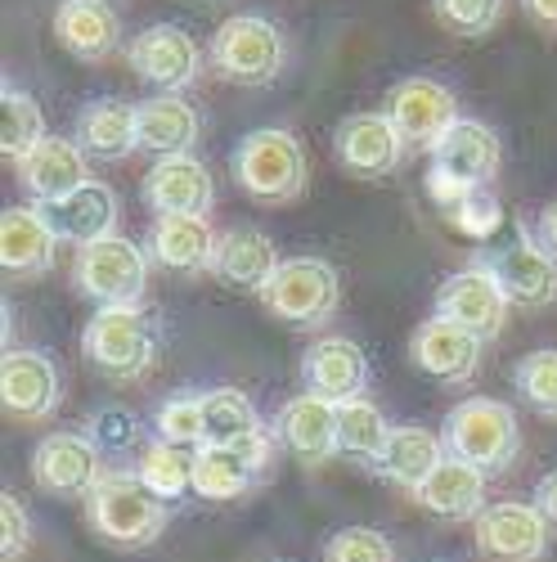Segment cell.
Listing matches in <instances>:
<instances>
[{
  "label": "cell",
  "mask_w": 557,
  "mask_h": 562,
  "mask_svg": "<svg viewBox=\"0 0 557 562\" xmlns=\"http://www.w3.org/2000/svg\"><path fill=\"white\" fill-rule=\"evenodd\" d=\"M86 518L95 536L113 549H149L167 531V499L145 486L135 468H113L86 495Z\"/></svg>",
  "instance_id": "1"
},
{
  "label": "cell",
  "mask_w": 557,
  "mask_h": 562,
  "mask_svg": "<svg viewBox=\"0 0 557 562\" xmlns=\"http://www.w3.org/2000/svg\"><path fill=\"white\" fill-rule=\"evenodd\" d=\"M229 171H235L239 190L265 207H284L306 194V149L284 126H261L243 135L229 158Z\"/></svg>",
  "instance_id": "2"
},
{
  "label": "cell",
  "mask_w": 557,
  "mask_h": 562,
  "mask_svg": "<svg viewBox=\"0 0 557 562\" xmlns=\"http://www.w3.org/2000/svg\"><path fill=\"white\" fill-rule=\"evenodd\" d=\"M81 351L117 383H139L158 360V324L145 306H100L90 315Z\"/></svg>",
  "instance_id": "3"
},
{
  "label": "cell",
  "mask_w": 557,
  "mask_h": 562,
  "mask_svg": "<svg viewBox=\"0 0 557 562\" xmlns=\"http://www.w3.org/2000/svg\"><path fill=\"white\" fill-rule=\"evenodd\" d=\"M445 446L450 454L477 463L481 473H503L513 468L522 450V424L513 405H503L495 396H468L445 414Z\"/></svg>",
  "instance_id": "4"
},
{
  "label": "cell",
  "mask_w": 557,
  "mask_h": 562,
  "mask_svg": "<svg viewBox=\"0 0 557 562\" xmlns=\"http://www.w3.org/2000/svg\"><path fill=\"white\" fill-rule=\"evenodd\" d=\"M212 68L235 86H274L288 68V36L261 14H235L212 36Z\"/></svg>",
  "instance_id": "5"
},
{
  "label": "cell",
  "mask_w": 557,
  "mask_h": 562,
  "mask_svg": "<svg viewBox=\"0 0 557 562\" xmlns=\"http://www.w3.org/2000/svg\"><path fill=\"white\" fill-rule=\"evenodd\" d=\"M149 248H139L122 234H109L100 244L77 248L72 284L100 306H139L149 289Z\"/></svg>",
  "instance_id": "6"
},
{
  "label": "cell",
  "mask_w": 557,
  "mask_h": 562,
  "mask_svg": "<svg viewBox=\"0 0 557 562\" xmlns=\"http://www.w3.org/2000/svg\"><path fill=\"white\" fill-rule=\"evenodd\" d=\"M261 302L293 329H319L323 319L338 315L342 279L329 261L319 257H293L274 270V279L261 289Z\"/></svg>",
  "instance_id": "7"
},
{
  "label": "cell",
  "mask_w": 557,
  "mask_h": 562,
  "mask_svg": "<svg viewBox=\"0 0 557 562\" xmlns=\"http://www.w3.org/2000/svg\"><path fill=\"white\" fill-rule=\"evenodd\" d=\"M104 477V450L86 432H50L32 450V482L50 499H86Z\"/></svg>",
  "instance_id": "8"
},
{
  "label": "cell",
  "mask_w": 557,
  "mask_h": 562,
  "mask_svg": "<svg viewBox=\"0 0 557 562\" xmlns=\"http://www.w3.org/2000/svg\"><path fill=\"white\" fill-rule=\"evenodd\" d=\"M548 518L535 499H499L477 518V549L490 562H544L548 558Z\"/></svg>",
  "instance_id": "9"
},
{
  "label": "cell",
  "mask_w": 557,
  "mask_h": 562,
  "mask_svg": "<svg viewBox=\"0 0 557 562\" xmlns=\"http://www.w3.org/2000/svg\"><path fill=\"white\" fill-rule=\"evenodd\" d=\"M274 428L243 446H198L194 450V495L198 499H239L261 486L274 459Z\"/></svg>",
  "instance_id": "10"
},
{
  "label": "cell",
  "mask_w": 557,
  "mask_h": 562,
  "mask_svg": "<svg viewBox=\"0 0 557 562\" xmlns=\"http://www.w3.org/2000/svg\"><path fill=\"white\" fill-rule=\"evenodd\" d=\"M198 59L203 55H198L194 36L184 32V27H175V23H154V27H145V32H139L126 45L130 72L145 81V86L162 90V95H180L184 86H194Z\"/></svg>",
  "instance_id": "11"
},
{
  "label": "cell",
  "mask_w": 557,
  "mask_h": 562,
  "mask_svg": "<svg viewBox=\"0 0 557 562\" xmlns=\"http://www.w3.org/2000/svg\"><path fill=\"white\" fill-rule=\"evenodd\" d=\"M400 139L409 149H428L436 139L458 122V100H454V90L441 86L436 77H405L391 86V95H387V109H383Z\"/></svg>",
  "instance_id": "12"
},
{
  "label": "cell",
  "mask_w": 557,
  "mask_h": 562,
  "mask_svg": "<svg viewBox=\"0 0 557 562\" xmlns=\"http://www.w3.org/2000/svg\"><path fill=\"white\" fill-rule=\"evenodd\" d=\"M508 306H513V302H508L503 284L495 279V270L481 266V261L454 270L445 284H441V293H436V315L463 324V329H473V334L486 338V342L503 334Z\"/></svg>",
  "instance_id": "13"
},
{
  "label": "cell",
  "mask_w": 557,
  "mask_h": 562,
  "mask_svg": "<svg viewBox=\"0 0 557 562\" xmlns=\"http://www.w3.org/2000/svg\"><path fill=\"white\" fill-rule=\"evenodd\" d=\"M499 167H503V145H499L495 126H486L477 117H458L432 145L428 171H436L454 184H468V190H490Z\"/></svg>",
  "instance_id": "14"
},
{
  "label": "cell",
  "mask_w": 557,
  "mask_h": 562,
  "mask_svg": "<svg viewBox=\"0 0 557 562\" xmlns=\"http://www.w3.org/2000/svg\"><path fill=\"white\" fill-rule=\"evenodd\" d=\"M481 266L495 270V279L503 284V293H508V302H513V306L539 311V306L557 302V257L535 239L526 225L518 229V244L486 252Z\"/></svg>",
  "instance_id": "15"
},
{
  "label": "cell",
  "mask_w": 557,
  "mask_h": 562,
  "mask_svg": "<svg viewBox=\"0 0 557 562\" xmlns=\"http://www.w3.org/2000/svg\"><path fill=\"white\" fill-rule=\"evenodd\" d=\"M0 401L19 424H45L64 401V373L45 351H5L0 360Z\"/></svg>",
  "instance_id": "16"
},
{
  "label": "cell",
  "mask_w": 557,
  "mask_h": 562,
  "mask_svg": "<svg viewBox=\"0 0 557 562\" xmlns=\"http://www.w3.org/2000/svg\"><path fill=\"white\" fill-rule=\"evenodd\" d=\"M481 342L486 338H477L473 329H463V324H454L445 315H432V319H423L413 329L409 356H413L418 369L428 373V379L463 387V383H473L477 369H481Z\"/></svg>",
  "instance_id": "17"
},
{
  "label": "cell",
  "mask_w": 557,
  "mask_h": 562,
  "mask_svg": "<svg viewBox=\"0 0 557 562\" xmlns=\"http://www.w3.org/2000/svg\"><path fill=\"white\" fill-rule=\"evenodd\" d=\"M270 428L288 454H297L306 468H319L338 450V405L319 392H297L293 401L278 405Z\"/></svg>",
  "instance_id": "18"
},
{
  "label": "cell",
  "mask_w": 557,
  "mask_h": 562,
  "mask_svg": "<svg viewBox=\"0 0 557 562\" xmlns=\"http://www.w3.org/2000/svg\"><path fill=\"white\" fill-rule=\"evenodd\" d=\"M139 194L158 216H207L216 203V180L194 154H175L149 167Z\"/></svg>",
  "instance_id": "19"
},
{
  "label": "cell",
  "mask_w": 557,
  "mask_h": 562,
  "mask_svg": "<svg viewBox=\"0 0 557 562\" xmlns=\"http://www.w3.org/2000/svg\"><path fill=\"white\" fill-rule=\"evenodd\" d=\"M333 139H338V162L364 180L391 176L409 154V145L400 139V131L387 113H351Z\"/></svg>",
  "instance_id": "20"
},
{
  "label": "cell",
  "mask_w": 557,
  "mask_h": 562,
  "mask_svg": "<svg viewBox=\"0 0 557 562\" xmlns=\"http://www.w3.org/2000/svg\"><path fill=\"white\" fill-rule=\"evenodd\" d=\"M302 379H306V392L329 396L333 405L360 401L368 392V356L355 338H342V334L315 338L302 356Z\"/></svg>",
  "instance_id": "21"
},
{
  "label": "cell",
  "mask_w": 557,
  "mask_h": 562,
  "mask_svg": "<svg viewBox=\"0 0 557 562\" xmlns=\"http://www.w3.org/2000/svg\"><path fill=\"white\" fill-rule=\"evenodd\" d=\"M55 248H59V229L41 203L5 207V216H0V266H5V274L32 279L41 270H50Z\"/></svg>",
  "instance_id": "22"
},
{
  "label": "cell",
  "mask_w": 557,
  "mask_h": 562,
  "mask_svg": "<svg viewBox=\"0 0 557 562\" xmlns=\"http://www.w3.org/2000/svg\"><path fill=\"white\" fill-rule=\"evenodd\" d=\"M86 180H90V167H86V149L77 145V139L45 135L41 145L19 162V184L41 207H55L72 190H81Z\"/></svg>",
  "instance_id": "23"
},
{
  "label": "cell",
  "mask_w": 557,
  "mask_h": 562,
  "mask_svg": "<svg viewBox=\"0 0 557 562\" xmlns=\"http://www.w3.org/2000/svg\"><path fill=\"white\" fill-rule=\"evenodd\" d=\"M413 499L441 522H477L486 513V473L468 459L445 454L436 473L413 491Z\"/></svg>",
  "instance_id": "24"
},
{
  "label": "cell",
  "mask_w": 557,
  "mask_h": 562,
  "mask_svg": "<svg viewBox=\"0 0 557 562\" xmlns=\"http://www.w3.org/2000/svg\"><path fill=\"white\" fill-rule=\"evenodd\" d=\"M55 36L81 64H104L122 45V19L109 0H64L55 10Z\"/></svg>",
  "instance_id": "25"
},
{
  "label": "cell",
  "mask_w": 557,
  "mask_h": 562,
  "mask_svg": "<svg viewBox=\"0 0 557 562\" xmlns=\"http://www.w3.org/2000/svg\"><path fill=\"white\" fill-rule=\"evenodd\" d=\"M220 234L207 216H158L149 229V257L175 274H203L216 261Z\"/></svg>",
  "instance_id": "26"
},
{
  "label": "cell",
  "mask_w": 557,
  "mask_h": 562,
  "mask_svg": "<svg viewBox=\"0 0 557 562\" xmlns=\"http://www.w3.org/2000/svg\"><path fill=\"white\" fill-rule=\"evenodd\" d=\"M278 266H284V261H278V248L270 244V234H261L252 225H239V229L220 234L212 274L220 279V284L239 289V293H261L274 279Z\"/></svg>",
  "instance_id": "27"
},
{
  "label": "cell",
  "mask_w": 557,
  "mask_h": 562,
  "mask_svg": "<svg viewBox=\"0 0 557 562\" xmlns=\"http://www.w3.org/2000/svg\"><path fill=\"white\" fill-rule=\"evenodd\" d=\"M77 145L86 158L122 162L139 149V104L126 100H90L77 113Z\"/></svg>",
  "instance_id": "28"
},
{
  "label": "cell",
  "mask_w": 557,
  "mask_h": 562,
  "mask_svg": "<svg viewBox=\"0 0 557 562\" xmlns=\"http://www.w3.org/2000/svg\"><path fill=\"white\" fill-rule=\"evenodd\" d=\"M45 212H50L64 244L86 248V244H100V239H109V234H117L122 203H117V194L109 190L104 180H86L81 190H72L68 199H59L55 207H45Z\"/></svg>",
  "instance_id": "29"
},
{
  "label": "cell",
  "mask_w": 557,
  "mask_h": 562,
  "mask_svg": "<svg viewBox=\"0 0 557 562\" xmlns=\"http://www.w3.org/2000/svg\"><path fill=\"white\" fill-rule=\"evenodd\" d=\"M450 454V446L432 432V428H418V424H405L391 432L387 450L378 454L374 463V473L400 491H418L432 473H436V463Z\"/></svg>",
  "instance_id": "30"
},
{
  "label": "cell",
  "mask_w": 557,
  "mask_h": 562,
  "mask_svg": "<svg viewBox=\"0 0 557 562\" xmlns=\"http://www.w3.org/2000/svg\"><path fill=\"white\" fill-rule=\"evenodd\" d=\"M198 131H203V122L184 95H154L139 104V149L154 158L190 154Z\"/></svg>",
  "instance_id": "31"
},
{
  "label": "cell",
  "mask_w": 557,
  "mask_h": 562,
  "mask_svg": "<svg viewBox=\"0 0 557 562\" xmlns=\"http://www.w3.org/2000/svg\"><path fill=\"white\" fill-rule=\"evenodd\" d=\"M428 194L432 203L441 207V216L468 234V239H490V234L503 225V212H499V199L490 190H468V184H454L436 171H428Z\"/></svg>",
  "instance_id": "32"
},
{
  "label": "cell",
  "mask_w": 557,
  "mask_h": 562,
  "mask_svg": "<svg viewBox=\"0 0 557 562\" xmlns=\"http://www.w3.org/2000/svg\"><path fill=\"white\" fill-rule=\"evenodd\" d=\"M203 428H207V441L203 446H243V441L270 432L261 424L257 405L243 392H235V387L203 392Z\"/></svg>",
  "instance_id": "33"
},
{
  "label": "cell",
  "mask_w": 557,
  "mask_h": 562,
  "mask_svg": "<svg viewBox=\"0 0 557 562\" xmlns=\"http://www.w3.org/2000/svg\"><path fill=\"white\" fill-rule=\"evenodd\" d=\"M391 424H387V414L360 396V401H346L338 405V450L342 454H355V459H368V463H378V454L387 450L391 441Z\"/></svg>",
  "instance_id": "34"
},
{
  "label": "cell",
  "mask_w": 557,
  "mask_h": 562,
  "mask_svg": "<svg viewBox=\"0 0 557 562\" xmlns=\"http://www.w3.org/2000/svg\"><path fill=\"white\" fill-rule=\"evenodd\" d=\"M41 139H45V113H41V104L27 95V90H19V86L5 81V90H0V154L23 162L41 145Z\"/></svg>",
  "instance_id": "35"
},
{
  "label": "cell",
  "mask_w": 557,
  "mask_h": 562,
  "mask_svg": "<svg viewBox=\"0 0 557 562\" xmlns=\"http://www.w3.org/2000/svg\"><path fill=\"white\" fill-rule=\"evenodd\" d=\"M135 473L145 477V486H149L154 495H162V499L171 504V499H180L184 491H194V450L171 446V441H154V446L139 450Z\"/></svg>",
  "instance_id": "36"
},
{
  "label": "cell",
  "mask_w": 557,
  "mask_h": 562,
  "mask_svg": "<svg viewBox=\"0 0 557 562\" xmlns=\"http://www.w3.org/2000/svg\"><path fill=\"white\" fill-rule=\"evenodd\" d=\"M513 387L535 414L557 418V347L526 351L513 369Z\"/></svg>",
  "instance_id": "37"
},
{
  "label": "cell",
  "mask_w": 557,
  "mask_h": 562,
  "mask_svg": "<svg viewBox=\"0 0 557 562\" xmlns=\"http://www.w3.org/2000/svg\"><path fill=\"white\" fill-rule=\"evenodd\" d=\"M154 432L158 441H171V446H184V450H198L207 441V428H203V392H180L171 401L158 405V418H154Z\"/></svg>",
  "instance_id": "38"
},
{
  "label": "cell",
  "mask_w": 557,
  "mask_h": 562,
  "mask_svg": "<svg viewBox=\"0 0 557 562\" xmlns=\"http://www.w3.org/2000/svg\"><path fill=\"white\" fill-rule=\"evenodd\" d=\"M86 437L95 441L104 454L126 459V454L139 450V441H145V424H139L126 405H104V409H95L86 418Z\"/></svg>",
  "instance_id": "39"
},
{
  "label": "cell",
  "mask_w": 557,
  "mask_h": 562,
  "mask_svg": "<svg viewBox=\"0 0 557 562\" xmlns=\"http://www.w3.org/2000/svg\"><path fill=\"white\" fill-rule=\"evenodd\" d=\"M432 10L454 36H490L503 19V0H432Z\"/></svg>",
  "instance_id": "40"
},
{
  "label": "cell",
  "mask_w": 557,
  "mask_h": 562,
  "mask_svg": "<svg viewBox=\"0 0 557 562\" xmlns=\"http://www.w3.org/2000/svg\"><path fill=\"white\" fill-rule=\"evenodd\" d=\"M323 562H396V544L374 527H342L323 544Z\"/></svg>",
  "instance_id": "41"
},
{
  "label": "cell",
  "mask_w": 557,
  "mask_h": 562,
  "mask_svg": "<svg viewBox=\"0 0 557 562\" xmlns=\"http://www.w3.org/2000/svg\"><path fill=\"white\" fill-rule=\"evenodd\" d=\"M32 544V518H27V504L5 491L0 495V558L5 562H19Z\"/></svg>",
  "instance_id": "42"
},
{
  "label": "cell",
  "mask_w": 557,
  "mask_h": 562,
  "mask_svg": "<svg viewBox=\"0 0 557 562\" xmlns=\"http://www.w3.org/2000/svg\"><path fill=\"white\" fill-rule=\"evenodd\" d=\"M531 499L539 504V513L548 518V527L557 531V468H553V473H544V477L535 482V495H531Z\"/></svg>",
  "instance_id": "43"
},
{
  "label": "cell",
  "mask_w": 557,
  "mask_h": 562,
  "mask_svg": "<svg viewBox=\"0 0 557 562\" xmlns=\"http://www.w3.org/2000/svg\"><path fill=\"white\" fill-rule=\"evenodd\" d=\"M522 10L539 32L557 36V0H522Z\"/></svg>",
  "instance_id": "44"
},
{
  "label": "cell",
  "mask_w": 557,
  "mask_h": 562,
  "mask_svg": "<svg viewBox=\"0 0 557 562\" xmlns=\"http://www.w3.org/2000/svg\"><path fill=\"white\" fill-rule=\"evenodd\" d=\"M539 244H544V248L557 257V203H553V207L539 216Z\"/></svg>",
  "instance_id": "45"
}]
</instances>
